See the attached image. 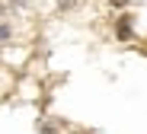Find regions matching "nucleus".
I'll list each match as a JSON object with an SVG mask.
<instances>
[{
	"label": "nucleus",
	"instance_id": "1",
	"mask_svg": "<svg viewBox=\"0 0 147 134\" xmlns=\"http://www.w3.org/2000/svg\"><path fill=\"white\" fill-rule=\"evenodd\" d=\"M3 38H10V26H0V42Z\"/></svg>",
	"mask_w": 147,
	"mask_h": 134
}]
</instances>
